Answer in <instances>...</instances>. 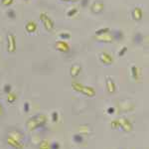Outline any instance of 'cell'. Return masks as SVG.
I'll use <instances>...</instances> for the list:
<instances>
[{"label": "cell", "instance_id": "9a60e30c", "mask_svg": "<svg viewBox=\"0 0 149 149\" xmlns=\"http://www.w3.org/2000/svg\"><path fill=\"white\" fill-rule=\"evenodd\" d=\"M8 136L9 137H11V138H13V139H15V140H17V141H19L20 142L21 140L23 139V134L21 133L20 131L19 130H10L9 131V133H8Z\"/></svg>", "mask_w": 149, "mask_h": 149}, {"label": "cell", "instance_id": "ffe728a7", "mask_svg": "<svg viewBox=\"0 0 149 149\" xmlns=\"http://www.w3.org/2000/svg\"><path fill=\"white\" fill-rule=\"evenodd\" d=\"M144 39V37H143V35L141 34V33H136L135 35H134V38H133V41H134V43L135 44H141L142 43V41Z\"/></svg>", "mask_w": 149, "mask_h": 149}, {"label": "cell", "instance_id": "7c38bea8", "mask_svg": "<svg viewBox=\"0 0 149 149\" xmlns=\"http://www.w3.org/2000/svg\"><path fill=\"white\" fill-rule=\"evenodd\" d=\"M6 142L8 144L9 146H11V147L15 148V149H22L23 148V144L21 142H19V141L15 140V139L11 138V137H7L6 138Z\"/></svg>", "mask_w": 149, "mask_h": 149}, {"label": "cell", "instance_id": "83f0119b", "mask_svg": "<svg viewBox=\"0 0 149 149\" xmlns=\"http://www.w3.org/2000/svg\"><path fill=\"white\" fill-rule=\"evenodd\" d=\"M11 90H12V86L11 85H9V84H6V85H4L3 86V92L7 93L8 95L9 93H11Z\"/></svg>", "mask_w": 149, "mask_h": 149}, {"label": "cell", "instance_id": "74e56055", "mask_svg": "<svg viewBox=\"0 0 149 149\" xmlns=\"http://www.w3.org/2000/svg\"><path fill=\"white\" fill-rule=\"evenodd\" d=\"M61 1H64V2H70V0H61Z\"/></svg>", "mask_w": 149, "mask_h": 149}, {"label": "cell", "instance_id": "44dd1931", "mask_svg": "<svg viewBox=\"0 0 149 149\" xmlns=\"http://www.w3.org/2000/svg\"><path fill=\"white\" fill-rule=\"evenodd\" d=\"M16 98H17V95L14 93H9L8 95H7V102L9 103H13L16 100Z\"/></svg>", "mask_w": 149, "mask_h": 149}, {"label": "cell", "instance_id": "7a4b0ae2", "mask_svg": "<svg viewBox=\"0 0 149 149\" xmlns=\"http://www.w3.org/2000/svg\"><path fill=\"white\" fill-rule=\"evenodd\" d=\"M72 88L74 92L80 93L81 95H86V97H93L95 95V91L93 90L92 86H84L83 84L81 83H77V81H73L72 83Z\"/></svg>", "mask_w": 149, "mask_h": 149}, {"label": "cell", "instance_id": "2e32d148", "mask_svg": "<svg viewBox=\"0 0 149 149\" xmlns=\"http://www.w3.org/2000/svg\"><path fill=\"white\" fill-rule=\"evenodd\" d=\"M111 36H112V38H113V40H116V41H121L124 37L121 30L113 31V32L111 33Z\"/></svg>", "mask_w": 149, "mask_h": 149}, {"label": "cell", "instance_id": "3957f363", "mask_svg": "<svg viewBox=\"0 0 149 149\" xmlns=\"http://www.w3.org/2000/svg\"><path fill=\"white\" fill-rule=\"evenodd\" d=\"M40 21L48 32H52V31L54 30V27H55L54 21L52 20V18L50 17L49 15H47V13L42 12V13L40 14Z\"/></svg>", "mask_w": 149, "mask_h": 149}, {"label": "cell", "instance_id": "52a82bcc", "mask_svg": "<svg viewBox=\"0 0 149 149\" xmlns=\"http://www.w3.org/2000/svg\"><path fill=\"white\" fill-rule=\"evenodd\" d=\"M103 7H104V4H103L102 1H100V0H97L93 3V5L91 6V11L95 14H100L103 11Z\"/></svg>", "mask_w": 149, "mask_h": 149}, {"label": "cell", "instance_id": "836d02e7", "mask_svg": "<svg viewBox=\"0 0 149 149\" xmlns=\"http://www.w3.org/2000/svg\"><path fill=\"white\" fill-rule=\"evenodd\" d=\"M88 0H81V6L83 8L88 6Z\"/></svg>", "mask_w": 149, "mask_h": 149}, {"label": "cell", "instance_id": "d6986e66", "mask_svg": "<svg viewBox=\"0 0 149 149\" xmlns=\"http://www.w3.org/2000/svg\"><path fill=\"white\" fill-rule=\"evenodd\" d=\"M110 32V29L109 27H104V28H100L98 30L95 31V36H100V35H103V34H107V33Z\"/></svg>", "mask_w": 149, "mask_h": 149}, {"label": "cell", "instance_id": "e575fe53", "mask_svg": "<svg viewBox=\"0 0 149 149\" xmlns=\"http://www.w3.org/2000/svg\"><path fill=\"white\" fill-rule=\"evenodd\" d=\"M107 113H109V114H113L114 111H115V109H114V107H109V109H107Z\"/></svg>", "mask_w": 149, "mask_h": 149}, {"label": "cell", "instance_id": "7402d4cb", "mask_svg": "<svg viewBox=\"0 0 149 149\" xmlns=\"http://www.w3.org/2000/svg\"><path fill=\"white\" fill-rule=\"evenodd\" d=\"M91 132L90 130V127L88 126H86V125H81L80 126V134H88Z\"/></svg>", "mask_w": 149, "mask_h": 149}, {"label": "cell", "instance_id": "8992f818", "mask_svg": "<svg viewBox=\"0 0 149 149\" xmlns=\"http://www.w3.org/2000/svg\"><path fill=\"white\" fill-rule=\"evenodd\" d=\"M55 49L61 53H68L70 51V46L68 43L63 40H59L55 43Z\"/></svg>", "mask_w": 149, "mask_h": 149}, {"label": "cell", "instance_id": "1f68e13d", "mask_svg": "<svg viewBox=\"0 0 149 149\" xmlns=\"http://www.w3.org/2000/svg\"><path fill=\"white\" fill-rule=\"evenodd\" d=\"M60 147H61V146H60V143L56 142V141L50 144V149H60Z\"/></svg>", "mask_w": 149, "mask_h": 149}, {"label": "cell", "instance_id": "d590c367", "mask_svg": "<svg viewBox=\"0 0 149 149\" xmlns=\"http://www.w3.org/2000/svg\"><path fill=\"white\" fill-rule=\"evenodd\" d=\"M3 113H4V109H3V107H2L1 102H0V118L3 116Z\"/></svg>", "mask_w": 149, "mask_h": 149}, {"label": "cell", "instance_id": "4fadbf2b", "mask_svg": "<svg viewBox=\"0 0 149 149\" xmlns=\"http://www.w3.org/2000/svg\"><path fill=\"white\" fill-rule=\"evenodd\" d=\"M143 13H142V9L140 7H135L132 11V19L135 21H140L142 19Z\"/></svg>", "mask_w": 149, "mask_h": 149}, {"label": "cell", "instance_id": "ba28073f", "mask_svg": "<svg viewBox=\"0 0 149 149\" xmlns=\"http://www.w3.org/2000/svg\"><path fill=\"white\" fill-rule=\"evenodd\" d=\"M100 60L102 61V63L103 65H105V66H109V65H111L112 62H113V59H112V57L110 56L109 54H107V52L100 53Z\"/></svg>", "mask_w": 149, "mask_h": 149}, {"label": "cell", "instance_id": "f1b7e54d", "mask_svg": "<svg viewBox=\"0 0 149 149\" xmlns=\"http://www.w3.org/2000/svg\"><path fill=\"white\" fill-rule=\"evenodd\" d=\"M51 116H52V120L54 122H57L59 120V113H58L57 111H53Z\"/></svg>", "mask_w": 149, "mask_h": 149}, {"label": "cell", "instance_id": "cb8c5ba5", "mask_svg": "<svg viewBox=\"0 0 149 149\" xmlns=\"http://www.w3.org/2000/svg\"><path fill=\"white\" fill-rule=\"evenodd\" d=\"M77 13H78V9H77L76 7H73V8H71L70 10H68V12H67V16H68V17H73V16L76 15Z\"/></svg>", "mask_w": 149, "mask_h": 149}, {"label": "cell", "instance_id": "484cf974", "mask_svg": "<svg viewBox=\"0 0 149 149\" xmlns=\"http://www.w3.org/2000/svg\"><path fill=\"white\" fill-rule=\"evenodd\" d=\"M59 37L61 38L62 40H68L71 38V34L70 33H67V32H63V33H60L59 34Z\"/></svg>", "mask_w": 149, "mask_h": 149}, {"label": "cell", "instance_id": "5b68a950", "mask_svg": "<svg viewBox=\"0 0 149 149\" xmlns=\"http://www.w3.org/2000/svg\"><path fill=\"white\" fill-rule=\"evenodd\" d=\"M117 120H118L119 123V128H121L123 131L130 132L133 129V125H132L131 121L129 119L125 118V117H119Z\"/></svg>", "mask_w": 149, "mask_h": 149}, {"label": "cell", "instance_id": "30bf717a", "mask_svg": "<svg viewBox=\"0 0 149 149\" xmlns=\"http://www.w3.org/2000/svg\"><path fill=\"white\" fill-rule=\"evenodd\" d=\"M95 40L100 43H111L113 41V38H112L111 34L107 33V34H103L100 36H95Z\"/></svg>", "mask_w": 149, "mask_h": 149}, {"label": "cell", "instance_id": "603a6c76", "mask_svg": "<svg viewBox=\"0 0 149 149\" xmlns=\"http://www.w3.org/2000/svg\"><path fill=\"white\" fill-rule=\"evenodd\" d=\"M39 149H50V144L47 140H42L39 143Z\"/></svg>", "mask_w": 149, "mask_h": 149}, {"label": "cell", "instance_id": "4316f807", "mask_svg": "<svg viewBox=\"0 0 149 149\" xmlns=\"http://www.w3.org/2000/svg\"><path fill=\"white\" fill-rule=\"evenodd\" d=\"M110 126H111L112 129H117L119 128V123H118V120L117 119H114V120H112L110 122Z\"/></svg>", "mask_w": 149, "mask_h": 149}, {"label": "cell", "instance_id": "8fae6325", "mask_svg": "<svg viewBox=\"0 0 149 149\" xmlns=\"http://www.w3.org/2000/svg\"><path fill=\"white\" fill-rule=\"evenodd\" d=\"M81 66L80 64H74L73 66L70 69V74H71L72 78H77L79 74H81Z\"/></svg>", "mask_w": 149, "mask_h": 149}, {"label": "cell", "instance_id": "f546056e", "mask_svg": "<svg viewBox=\"0 0 149 149\" xmlns=\"http://www.w3.org/2000/svg\"><path fill=\"white\" fill-rule=\"evenodd\" d=\"M14 2V0H1V4L3 6H10Z\"/></svg>", "mask_w": 149, "mask_h": 149}, {"label": "cell", "instance_id": "d6a6232c", "mask_svg": "<svg viewBox=\"0 0 149 149\" xmlns=\"http://www.w3.org/2000/svg\"><path fill=\"white\" fill-rule=\"evenodd\" d=\"M29 109H30V105H29V102H25L23 105V110L24 112H28Z\"/></svg>", "mask_w": 149, "mask_h": 149}, {"label": "cell", "instance_id": "8d00e7d4", "mask_svg": "<svg viewBox=\"0 0 149 149\" xmlns=\"http://www.w3.org/2000/svg\"><path fill=\"white\" fill-rule=\"evenodd\" d=\"M79 0H70V2H78Z\"/></svg>", "mask_w": 149, "mask_h": 149}, {"label": "cell", "instance_id": "e0dca14e", "mask_svg": "<svg viewBox=\"0 0 149 149\" xmlns=\"http://www.w3.org/2000/svg\"><path fill=\"white\" fill-rule=\"evenodd\" d=\"M130 71H131L132 79H133V80H135V81H137L139 79V69L136 66H134V65H133V66H131Z\"/></svg>", "mask_w": 149, "mask_h": 149}, {"label": "cell", "instance_id": "4dcf8cb0", "mask_svg": "<svg viewBox=\"0 0 149 149\" xmlns=\"http://www.w3.org/2000/svg\"><path fill=\"white\" fill-rule=\"evenodd\" d=\"M127 52V47H122L120 50L118 51V56L119 57H123Z\"/></svg>", "mask_w": 149, "mask_h": 149}, {"label": "cell", "instance_id": "ac0fdd59", "mask_svg": "<svg viewBox=\"0 0 149 149\" xmlns=\"http://www.w3.org/2000/svg\"><path fill=\"white\" fill-rule=\"evenodd\" d=\"M73 140L74 143H78V144H81L84 142V136L81 134H74L73 135Z\"/></svg>", "mask_w": 149, "mask_h": 149}, {"label": "cell", "instance_id": "d4e9b609", "mask_svg": "<svg viewBox=\"0 0 149 149\" xmlns=\"http://www.w3.org/2000/svg\"><path fill=\"white\" fill-rule=\"evenodd\" d=\"M7 17L9 19H11V20H13V19L16 18V13L14 10H12V9H9L8 11H7Z\"/></svg>", "mask_w": 149, "mask_h": 149}, {"label": "cell", "instance_id": "f35d334b", "mask_svg": "<svg viewBox=\"0 0 149 149\" xmlns=\"http://www.w3.org/2000/svg\"><path fill=\"white\" fill-rule=\"evenodd\" d=\"M121 149H124V148H121Z\"/></svg>", "mask_w": 149, "mask_h": 149}, {"label": "cell", "instance_id": "6da1fadb", "mask_svg": "<svg viewBox=\"0 0 149 149\" xmlns=\"http://www.w3.org/2000/svg\"><path fill=\"white\" fill-rule=\"evenodd\" d=\"M47 122V116L45 114H36L34 116L30 117L28 121L26 122V126H27L28 130L34 131L36 129L44 127Z\"/></svg>", "mask_w": 149, "mask_h": 149}, {"label": "cell", "instance_id": "5bb4252c", "mask_svg": "<svg viewBox=\"0 0 149 149\" xmlns=\"http://www.w3.org/2000/svg\"><path fill=\"white\" fill-rule=\"evenodd\" d=\"M25 30L29 34H33V33L36 32V30H37V24H36L34 21H29L25 25Z\"/></svg>", "mask_w": 149, "mask_h": 149}, {"label": "cell", "instance_id": "277c9868", "mask_svg": "<svg viewBox=\"0 0 149 149\" xmlns=\"http://www.w3.org/2000/svg\"><path fill=\"white\" fill-rule=\"evenodd\" d=\"M7 51L10 54H13L16 51V37L12 33L7 34Z\"/></svg>", "mask_w": 149, "mask_h": 149}, {"label": "cell", "instance_id": "9c48e42d", "mask_svg": "<svg viewBox=\"0 0 149 149\" xmlns=\"http://www.w3.org/2000/svg\"><path fill=\"white\" fill-rule=\"evenodd\" d=\"M105 86H107V90L109 93H114L116 92L115 83L111 78H109V77H107V79H105Z\"/></svg>", "mask_w": 149, "mask_h": 149}]
</instances>
